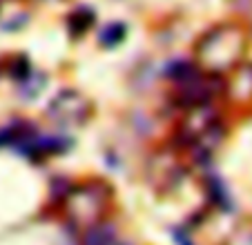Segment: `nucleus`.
<instances>
[{"label":"nucleus","mask_w":252,"mask_h":245,"mask_svg":"<svg viewBox=\"0 0 252 245\" xmlns=\"http://www.w3.org/2000/svg\"><path fill=\"white\" fill-rule=\"evenodd\" d=\"M246 54V31L239 25H217L196 40L194 62L214 76L234 71Z\"/></svg>","instance_id":"f257e3e1"},{"label":"nucleus","mask_w":252,"mask_h":245,"mask_svg":"<svg viewBox=\"0 0 252 245\" xmlns=\"http://www.w3.org/2000/svg\"><path fill=\"white\" fill-rule=\"evenodd\" d=\"M110 189L103 183H85L71 187L67 192V214L76 227H94L100 223L105 208H107Z\"/></svg>","instance_id":"f03ea898"},{"label":"nucleus","mask_w":252,"mask_h":245,"mask_svg":"<svg viewBox=\"0 0 252 245\" xmlns=\"http://www.w3.org/2000/svg\"><path fill=\"white\" fill-rule=\"evenodd\" d=\"M90 100L76 90L58 92L47 105V118L61 127H78L90 118Z\"/></svg>","instance_id":"7ed1b4c3"},{"label":"nucleus","mask_w":252,"mask_h":245,"mask_svg":"<svg viewBox=\"0 0 252 245\" xmlns=\"http://www.w3.org/2000/svg\"><path fill=\"white\" fill-rule=\"evenodd\" d=\"M83 245H125V243L119 239L114 225H110V223H98V225H94L92 230L85 232Z\"/></svg>","instance_id":"20e7f679"},{"label":"nucleus","mask_w":252,"mask_h":245,"mask_svg":"<svg viewBox=\"0 0 252 245\" xmlns=\"http://www.w3.org/2000/svg\"><path fill=\"white\" fill-rule=\"evenodd\" d=\"M230 90H232L234 96L241 100L252 98V65H239L237 69H234Z\"/></svg>","instance_id":"39448f33"},{"label":"nucleus","mask_w":252,"mask_h":245,"mask_svg":"<svg viewBox=\"0 0 252 245\" xmlns=\"http://www.w3.org/2000/svg\"><path fill=\"white\" fill-rule=\"evenodd\" d=\"M94 20H96V14L92 11V7H78V9L69 16L67 25H69V31L74 33V36H81V33H85L87 29L94 25Z\"/></svg>","instance_id":"423d86ee"},{"label":"nucleus","mask_w":252,"mask_h":245,"mask_svg":"<svg viewBox=\"0 0 252 245\" xmlns=\"http://www.w3.org/2000/svg\"><path fill=\"white\" fill-rule=\"evenodd\" d=\"M125 36H127V29H125V25L112 23V25H105V29L98 33V43L103 45V47H116V45L123 43Z\"/></svg>","instance_id":"0eeeda50"}]
</instances>
